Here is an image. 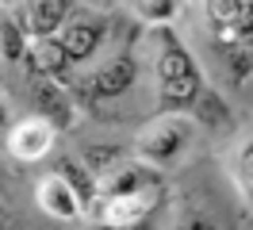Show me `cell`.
Here are the masks:
<instances>
[{"label":"cell","instance_id":"cell-18","mask_svg":"<svg viewBox=\"0 0 253 230\" xmlns=\"http://www.w3.org/2000/svg\"><path fill=\"white\" fill-rule=\"evenodd\" d=\"M12 4H16V0H0V8H12Z\"/></svg>","mask_w":253,"mask_h":230},{"label":"cell","instance_id":"cell-1","mask_svg":"<svg viewBox=\"0 0 253 230\" xmlns=\"http://www.w3.org/2000/svg\"><path fill=\"white\" fill-rule=\"evenodd\" d=\"M158 96L165 107H188L200 96V65L176 39H161L158 50Z\"/></svg>","mask_w":253,"mask_h":230},{"label":"cell","instance_id":"cell-15","mask_svg":"<svg viewBox=\"0 0 253 230\" xmlns=\"http://www.w3.org/2000/svg\"><path fill=\"white\" fill-rule=\"evenodd\" d=\"M0 54L4 58H23V27L0 23Z\"/></svg>","mask_w":253,"mask_h":230},{"label":"cell","instance_id":"cell-6","mask_svg":"<svg viewBox=\"0 0 253 230\" xmlns=\"http://www.w3.org/2000/svg\"><path fill=\"white\" fill-rule=\"evenodd\" d=\"M50 146H54V127L46 119H23L8 135V150L16 153L19 161H39V157L50 153Z\"/></svg>","mask_w":253,"mask_h":230},{"label":"cell","instance_id":"cell-16","mask_svg":"<svg viewBox=\"0 0 253 230\" xmlns=\"http://www.w3.org/2000/svg\"><path fill=\"white\" fill-rule=\"evenodd\" d=\"M238 184H242L246 199L253 203V142H250L242 153H238Z\"/></svg>","mask_w":253,"mask_h":230},{"label":"cell","instance_id":"cell-13","mask_svg":"<svg viewBox=\"0 0 253 230\" xmlns=\"http://www.w3.org/2000/svg\"><path fill=\"white\" fill-rule=\"evenodd\" d=\"M180 8V0H130V12L146 23H169Z\"/></svg>","mask_w":253,"mask_h":230},{"label":"cell","instance_id":"cell-7","mask_svg":"<svg viewBox=\"0 0 253 230\" xmlns=\"http://www.w3.org/2000/svg\"><path fill=\"white\" fill-rule=\"evenodd\" d=\"M158 188V177L150 173L146 161H123V165H111L100 181V192L108 196H126V192H154Z\"/></svg>","mask_w":253,"mask_h":230},{"label":"cell","instance_id":"cell-2","mask_svg":"<svg viewBox=\"0 0 253 230\" xmlns=\"http://www.w3.org/2000/svg\"><path fill=\"white\" fill-rule=\"evenodd\" d=\"M184 142H188V123L184 119H158L150 131H142L138 153H142V161L165 165V161H173L176 153H180Z\"/></svg>","mask_w":253,"mask_h":230},{"label":"cell","instance_id":"cell-14","mask_svg":"<svg viewBox=\"0 0 253 230\" xmlns=\"http://www.w3.org/2000/svg\"><path fill=\"white\" fill-rule=\"evenodd\" d=\"M62 177L73 188H77V196H81V203H88V199H96V181L84 173V165H73V161H65L62 165Z\"/></svg>","mask_w":253,"mask_h":230},{"label":"cell","instance_id":"cell-5","mask_svg":"<svg viewBox=\"0 0 253 230\" xmlns=\"http://www.w3.org/2000/svg\"><path fill=\"white\" fill-rule=\"evenodd\" d=\"M35 196H39V207H42L46 215H54V219H77V215L84 211L77 188L65 181L62 173L42 177V181H39V188H35Z\"/></svg>","mask_w":253,"mask_h":230},{"label":"cell","instance_id":"cell-12","mask_svg":"<svg viewBox=\"0 0 253 230\" xmlns=\"http://www.w3.org/2000/svg\"><path fill=\"white\" fill-rule=\"evenodd\" d=\"M31 54H35V65H39L42 73H58V69L69 65V58H65V50H62L58 39H35Z\"/></svg>","mask_w":253,"mask_h":230},{"label":"cell","instance_id":"cell-8","mask_svg":"<svg viewBox=\"0 0 253 230\" xmlns=\"http://www.w3.org/2000/svg\"><path fill=\"white\" fill-rule=\"evenodd\" d=\"M65 15H69V0H27L19 27L35 39H54L65 27Z\"/></svg>","mask_w":253,"mask_h":230},{"label":"cell","instance_id":"cell-10","mask_svg":"<svg viewBox=\"0 0 253 230\" xmlns=\"http://www.w3.org/2000/svg\"><path fill=\"white\" fill-rule=\"evenodd\" d=\"M134 77H138L134 58L119 54V58H111L100 73H92V92L96 96H123V92L134 85Z\"/></svg>","mask_w":253,"mask_h":230},{"label":"cell","instance_id":"cell-17","mask_svg":"<svg viewBox=\"0 0 253 230\" xmlns=\"http://www.w3.org/2000/svg\"><path fill=\"white\" fill-rule=\"evenodd\" d=\"M4 123H8V111H4V104H0V131H4Z\"/></svg>","mask_w":253,"mask_h":230},{"label":"cell","instance_id":"cell-11","mask_svg":"<svg viewBox=\"0 0 253 230\" xmlns=\"http://www.w3.org/2000/svg\"><path fill=\"white\" fill-rule=\"evenodd\" d=\"M35 100H39V111H42V119H46L50 127H65V123L73 119V115H69V104L62 100V92L54 89L50 81H42V85L35 89Z\"/></svg>","mask_w":253,"mask_h":230},{"label":"cell","instance_id":"cell-3","mask_svg":"<svg viewBox=\"0 0 253 230\" xmlns=\"http://www.w3.org/2000/svg\"><path fill=\"white\" fill-rule=\"evenodd\" d=\"M207 15L219 43L253 39V0H207Z\"/></svg>","mask_w":253,"mask_h":230},{"label":"cell","instance_id":"cell-4","mask_svg":"<svg viewBox=\"0 0 253 230\" xmlns=\"http://www.w3.org/2000/svg\"><path fill=\"white\" fill-rule=\"evenodd\" d=\"M104 19L100 15H77V19H65V27L58 31V43H62L65 58L69 61H84L96 54V46L104 43Z\"/></svg>","mask_w":253,"mask_h":230},{"label":"cell","instance_id":"cell-9","mask_svg":"<svg viewBox=\"0 0 253 230\" xmlns=\"http://www.w3.org/2000/svg\"><path fill=\"white\" fill-rule=\"evenodd\" d=\"M150 207H154V192H126V196H108L100 215H104V227L130 230L150 215Z\"/></svg>","mask_w":253,"mask_h":230}]
</instances>
